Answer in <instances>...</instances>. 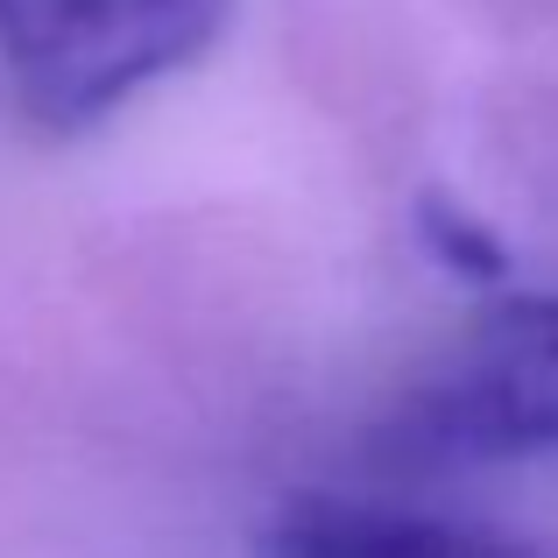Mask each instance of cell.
I'll use <instances>...</instances> for the list:
<instances>
[{
	"mask_svg": "<svg viewBox=\"0 0 558 558\" xmlns=\"http://www.w3.org/2000/svg\"><path fill=\"white\" fill-rule=\"evenodd\" d=\"M233 0H0V85L36 135L99 121L213 50Z\"/></svg>",
	"mask_w": 558,
	"mask_h": 558,
	"instance_id": "cell-1",
	"label": "cell"
},
{
	"mask_svg": "<svg viewBox=\"0 0 558 558\" xmlns=\"http://www.w3.org/2000/svg\"><path fill=\"white\" fill-rule=\"evenodd\" d=\"M410 466H474L558 452V290H509L396 403L381 438Z\"/></svg>",
	"mask_w": 558,
	"mask_h": 558,
	"instance_id": "cell-2",
	"label": "cell"
},
{
	"mask_svg": "<svg viewBox=\"0 0 558 558\" xmlns=\"http://www.w3.org/2000/svg\"><path fill=\"white\" fill-rule=\"evenodd\" d=\"M269 558H558V545L417 502L298 495L269 523Z\"/></svg>",
	"mask_w": 558,
	"mask_h": 558,
	"instance_id": "cell-3",
	"label": "cell"
},
{
	"mask_svg": "<svg viewBox=\"0 0 558 558\" xmlns=\"http://www.w3.org/2000/svg\"><path fill=\"white\" fill-rule=\"evenodd\" d=\"M417 227H424V241L438 247V262H452V269L481 276V283H502V241H495V233L481 227L466 205H452V198H438V191H424Z\"/></svg>",
	"mask_w": 558,
	"mask_h": 558,
	"instance_id": "cell-4",
	"label": "cell"
}]
</instances>
